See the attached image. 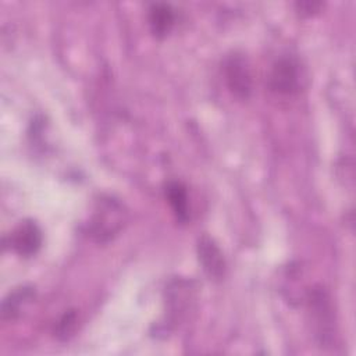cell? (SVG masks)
I'll use <instances>...</instances> for the list:
<instances>
[{"mask_svg": "<svg viewBox=\"0 0 356 356\" xmlns=\"http://www.w3.org/2000/svg\"><path fill=\"white\" fill-rule=\"evenodd\" d=\"M124 222L125 210L122 204L111 196H103L95 206L88 222V232L96 242L106 243L122 229Z\"/></svg>", "mask_w": 356, "mask_h": 356, "instance_id": "1", "label": "cell"}, {"mask_svg": "<svg viewBox=\"0 0 356 356\" xmlns=\"http://www.w3.org/2000/svg\"><path fill=\"white\" fill-rule=\"evenodd\" d=\"M309 307L316 337L321 345L331 342L334 335V312L328 293L317 286L309 293Z\"/></svg>", "mask_w": 356, "mask_h": 356, "instance_id": "2", "label": "cell"}, {"mask_svg": "<svg viewBox=\"0 0 356 356\" xmlns=\"http://www.w3.org/2000/svg\"><path fill=\"white\" fill-rule=\"evenodd\" d=\"M302 76L299 61L292 56H282L270 70L268 86L277 93L292 95L302 88Z\"/></svg>", "mask_w": 356, "mask_h": 356, "instance_id": "3", "label": "cell"}, {"mask_svg": "<svg viewBox=\"0 0 356 356\" xmlns=\"http://www.w3.org/2000/svg\"><path fill=\"white\" fill-rule=\"evenodd\" d=\"M224 75L229 90L239 99H248L252 93V72L246 57L232 53L224 60Z\"/></svg>", "mask_w": 356, "mask_h": 356, "instance_id": "4", "label": "cell"}, {"mask_svg": "<svg viewBox=\"0 0 356 356\" xmlns=\"http://www.w3.org/2000/svg\"><path fill=\"white\" fill-rule=\"evenodd\" d=\"M10 248L19 256H33L42 246V231L32 220L22 221L8 236Z\"/></svg>", "mask_w": 356, "mask_h": 356, "instance_id": "5", "label": "cell"}, {"mask_svg": "<svg viewBox=\"0 0 356 356\" xmlns=\"http://www.w3.org/2000/svg\"><path fill=\"white\" fill-rule=\"evenodd\" d=\"M197 254L203 271L210 280H221L225 273V260L218 245L207 235L197 241Z\"/></svg>", "mask_w": 356, "mask_h": 356, "instance_id": "6", "label": "cell"}, {"mask_svg": "<svg viewBox=\"0 0 356 356\" xmlns=\"http://www.w3.org/2000/svg\"><path fill=\"white\" fill-rule=\"evenodd\" d=\"M175 22V14L167 3H153L149 8V26L156 38L167 36Z\"/></svg>", "mask_w": 356, "mask_h": 356, "instance_id": "7", "label": "cell"}, {"mask_svg": "<svg viewBox=\"0 0 356 356\" xmlns=\"http://www.w3.org/2000/svg\"><path fill=\"white\" fill-rule=\"evenodd\" d=\"M35 296L32 286H19L10 292L1 303V317L3 320H14L19 316L21 309L29 303Z\"/></svg>", "mask_w": 356, "mask_h": 356, "instance_id": "8", "label": "cell"}, {"mask_svg": "<svg viewBox=\"0 0 356 356\" xmlns=\"http://www.w3.org/2000/svg\"><path fill=\"white\" fill-rule=\"evenodd\" d=\"M165 197L172 209L175 218L179 222H186L191 217L186 188L178 181H171L165 186Z\"/></svg>", "mask_w": 356, "mask_h": 356, "instance_id": "9", "label": "cell"}, {"mask_svg": "<svg viewBox=\"0 0 356 356\" xmlns=\"http://www.w3.org/2000/svg\"><path fill=\"white\" fill-rule=\"evenodd\" d=\"M75 323H76V314L74 312H68L65 313L61 320L58 321V325H57V337L65 339L71 335V332L74 331V327H75Z\"/></svg>", "mask_w": 356, "mask_h": 356, "instance_id": "10", "label": "cell"}, {"mask_svg": "<svg viewBox=\"0 0 356 356\" xmlns=\"http://www.w3.org/2000/svg\"><path fill=\"white\" fill-rule=\"evenodd\" d=\"M298 10L300 14L303 15H310L313 13H316L320 7H321V3H316V1H302V3H298L296 4Z\"/></svg>", "mask_w": 356, "mask_h": 356, "instance_id": "11", "label": "cell"}]
</instances>
